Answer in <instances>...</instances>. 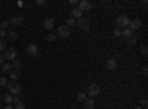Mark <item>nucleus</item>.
I'll return each instance as SVG.
<instances>
[{
    "label": "nucleus",
    "mask_w": 148,
    "mask_h": 109,
    "mask_svg": "<svg viewBox=\"0 0 148 109\" xmlns=\"http://www.w3.org/2000/svg\"><path fill=\"white\" fill-rule=\"evenodd\" d=\"M8 89H9V93H10L12 96L19 94V93H21V84L16 83V81H9V83H8Z\"/></svg>",
    "instance_id": "nucleus-1"
},
{
    "label": "nucleus",
    "mask_w": 148,
    "mask_h": 109,
    "mask_svg": "<svg viewBox=\"0 0 148 109\" xmlns=\"http://www.w3.org/2000/svg\"><path fill=\"white\" fill-rule=\"evenodd\" d=\"M86 94H88L90 99L96 97V96L99 94V86H98V84H90V86L88 87V93Z\"/></svg>",
    "instance_id": "nucleus-2"
},
{
    "label": "nucleus",
    "mask_w": 148,
    "mask_h": 109,
    "mask_svg": "<svg viewBox=\"0 0 148 109\" xmlns=\"http://www.w3.org/2000/svg\"><path fill=\"white\" fill-rule=\"evenodd\" d=\"M58 35H61V37H70L71 35V28L67 25V24L59 25L58 27Z\"/></svg>",
    "instance_id": "nucleus-3"
},
{
    "label": "nucleus",
    "mask_w": 148,
    "mask_h": 109,
    "mask_svg": "<svg viewBox=\"0 0 148 109\" xmlns=\"http://www.w3.org/2000/svg\"><path fill=\"white\" fill-rule=\"evenodd\" d=\"M3 56H5V59H8V60L12 62V60L16 59V49H15V47H8V49L5 50Z\"/></svg>",
    "instance_id": "nucleus-4"
},
{
    "label": "nucleus",
    "mask_w": 148,
    "mask_h": 109,
    "mask_svg": "<svg viewBox=\"0 0 148 109\" xmlns=\"http://www.w3.org/2000/svg\"><path fill=\"white\" fill-rule=\"evenodd\" d=\"M76 25L82 30V31H84V32H88L89 30H90V25H89V21L88 19H83V18H80V19H77V22H76Z\"/></svg>",
    "instance_id": "nucleus-5"
},
{
    "label": "nucleus",
    "mask_w": 148,
    "mask_h": 109,
    "mask_svg": "<svg viewBox=\"0 0 148 109\" xmlns=\"http://www.w3.org/2000/svg\"><path fill=\"white\" fill-rule=\"evenodd\" d=\"M129 22H130V19L127 18V16H119L117 19H116V25L117 27H123V28H127L129 27Z\"/></svg>",
    "instance_id": "nucleus-6"
},
{
    "label": "nucleus",
    "mask_w": 148,
    "mask_h": 109,
    "mask_svg": "<svg viewBox=\"0 0 148 109\" xmlns=\"http://www.w3.org/2000/svg\"><path fill=\"white\" fill-rule=\"evenodd\" d=\"M10 24H12V25H15V27H21L22 24H24V16H21V15H15V16H12Z\"/></svg>",
    "instance_id": "nucleus-7"
},
{
    "label": "nucleus",
    "mask_w": 148,
    "mask_h": 109,
    "mask_svg": "<svg viewBox=\"0 0 148 109\" xmlns=\"http://www.w3.org/2000/svg\"><path fill=\"white\" fill-rule=\"evenodd\" d=\"M79 9H80L82 12H88V10L92 9V3L88 2V0H82V2L79 3Z\"/></svg>",
    "instance_id": "nucleus-8"
},
{
    "label": "nucleus",
    "mask_w": 148,
    "mask_h": 109,
    "mask_svg": "<svg viewBox=\"0 0 148 109\" xmlns=\"http://www.w3.org/2000/svg\"><path fill=\"white\" fill-rule=\"evenodd\" d=\"M27 53L30 56H37V55H39V46H37V44H28Z\"/></svg>",
    "instance_id": "nucleus-9"
},
{
    "label": "nucleus",
    "mask_w": 148,
    "mask_h": 109,
    "mask_svg": "<svg viewBox=\"0 0 148 109\" xmlns=\"http://www.w3.org/2000/svg\"><path fill=\"white\" fill-rule=\"evenodd\" d=\"M141 21L139 19H130V22H129V30H132V31H135V30H139L141 28Z\"/></svg>",
    "instance_id": "nucleus-10"
},
{
    "label": "nucleus",
    "mask_w": 148,
    "mask_h": 109,
    "mask_svg": "<svg viewBox=\"0 0 148 109\" xmlns=\"http://www.w3.org/2000/svg\"><path fill=\"white\" fill-rule=\"evenodd\" d=\"M82 15H83V12L79 9V7H74L73 10H71V18H74V19H80L82 18Z\"/></svg>",
    "instance_id": "nucleus-11"
},
{
    "label": "nucleus",
    "mask_w": 148,
    "mask_h": 109,
    "mask_svg": "<svg viewBox=\"0 0 148 109\" xmlns=\"http://www.w3.org/2000/svg\"><path fill=\"white\" fill-rule=\"evenodd\" d=\"M43 25H45L46 30H52V28L55 27V21H53L52 18H46L45 22H43Z\"/></svg>",
    "instance_id": "nucleus-12"
},
{
    "label": "nucleus",
    "mask_w": 148,
    "mask_h": 109,
    "mask_svg": "<svg viewBox=\"0 0 148 109\" xmlns=\"http://www.w3.org/2000/svg\"><path fill=\"white\" fill-rule=\"evenodd\" d=\"M116 66H117V62H116L114 58L107 59V68H108V69H116Z\"/></svg>",
    "instance_id": "nucleus-13"
},
{
    "label": "nucleus",
    "mask_w": 148,
    "mask_h": 109,
    "mask_svg": "<svg viewBox=\"0 0 148 109\" xmlns=\"http://www.w3.org/2000/svg\"><path fill=\"white\" fill-rule=\"evenodd\" d=\"M84 106H86V109H95V100L88 97L84 100Z\"/></svg>",
    "instance_id": "nucleus-14"
},
{
    "label": "nucleus",
    "mask_w": 148,
    "mask_h": 109,
    "mask_svg": "<svg viewBox=\"0 0 148 109\" xmlns=\"http://www.w3.org/2000/svg\"><path fill=\"white\" fill-rule=\"evenodd\" d=\"M6 39H9L10 41H15V40H18V34L15 31H8L6 32Z\"/></svg>",
    "instance_id": "nucleus-15"
},
{
    "label": "nucleus",
    "mask_w": 148,
    "mask_h": 109,
    "mask_svg": "<svg viewBox=\"0 0 148 109\" xmlns=\"http://www.w3.org/2000/svg\"><path fill=\"white\" fill-rule=\"evenodd\" d=\"M9 77H10L12 81H16V80L21 77V71H10V72H9Z\"/></svg>",
    "instance_id": "nucleus-16"
},
{
    "label": "nucleus",
    "mask_w": 148,
    "mask_h": 109,
    "mask_svg": "<svg viewBox=\"0 0 148 109\" xmlns=\"http://www.w3.org/2000/svg\"><path fill=\"white\" fill-rule=\"evenodd\" d=\"M10 66H12V71H19L21 69V62H19L18 59H15V60H12Z\"/></svg>",
    "instance_id": "nucleus-17"
},
{
    "label": "nucleus",
    "mask_w": 148,
    "mask_h": 109,
    "mask_svg": "<svg viewBox=\"0 0 148 109\" xmlns=\"http://www.w3.org/2000/svg\"><path fill=\"white\" fill-rule=\"evenodd\" d=\"M3 100H5L6 105H12V102H14V96H12L10 93H8V94L3 96Z\"/></svg>",
    "instance_id": "nucleus-18"
},
{
    "label": "nucleus",
    "mask_w": 148,
    "mask_h": 109,
    "mask_svg": "<svg viewBox=\"0 0 148 109\" xmlns=\"http://www.w3.org/2000/svg\"><path fill=\"white\" fill-rule=\"evenodd\" d=\"M132 34H133V31H132V30H129V28H125V30L121 31V35H123V37H125L126 40H127V39L130 37Z\"/></svg>",
    "instance_id": "nucleus-19"
},
{
    "label": "nucleus",
    "mask_w": 148,
    "mask_h": 109,
    "mask_svg": "<svg viewBox=\"0 0 148 109\" xmlns=\"http://www.w3.org/2000/svg\"><path fill=\"white\" fill-rule=\"evenodd\" d=\"M10 71H12L10 64H5V65H2V72H5V74H9Z\"/></svg>",
    "instance_id": "nucleus-20"
},
{
    "label": "nucleus",
    "mask_w": 148,
    "mask_h": 109,
    "mask_svg": "<svg viewBox=\"0 0 148 109\" xmlns=\"http://www.w3.org/2000/svg\"><path fill=\"white\" fill-rule=\"evenodd\" d=\"M8 49V41L6 39H0V50H6Z\"/></svg>",
    "instance_id": "nucleus-21"
},
{
    "label": "nucleus",
    "mask_w": 148,
    "mask_h": 109,
    "mask_svg": "<svg viewBox=\"0 0 148 109\" xmlns=\"http://www.w3.org/2000/svg\"><path fill=\"white\" fill-rule=\"evenodd\" d=\"M86 99H88V94H86V93H79L77 94V100L79 102H84Z\"/></svg>",
    "instance_id": "nucleus-22"
},
{
    "label": "nucleus",
    "mask_w": 148,
    "mask_h": 109,
    "mask_svg": "<svg viewBox=\"0 0 148 109\" xmlns=\"http://www.w3.org/2000/svg\"><path fill=\"white\" fill-rule=\"evenodd\" d=\"M136 40H138V37H136L135 34H132L130 37L127 39V43H129V44H133V43H136Z\"/></svg>",
    "instance_id": "nucleus-23"
},
{
    "label": "nucleus",
    "mask_w": 148,
    "mask_h": 109,
    "mask_svg": "<svg viewBox=\"0 0 148 109\" xmlns=\"http://www.w3.org/2000/svg\"><path fill=\"white\" fill-rule=\"evenodd\" d=\"M22 102V99H21V96L19 94H15L14 96V102H12V103H15V105H18V103H21Z\"/></svg>",
    "instance_id": "nucleus-24"
},
{
    "label": "nucleus",
    "mask_w": 148,
    "mask_h": 109,
    "mask_svg": "<svg viewBox=\"0 0 148 109\" xmlns=\"http://www.w3.org/2000/svg\"><path fill=\"white\" fill-rule=\"evenodd\" d=\"M8 83H9V80L6 77H0V86H8Z\"/></svg>",
    "instance_id": "nucleus-25"
},
{
    "label": "nucleus",
    "mask_w": 148,
    "mask_h": 109,
    "mask_svg": "<svg viewBox=\"0 0 148 109\" xmlns=\"http://www.w3.org/2000/svg\"><path fill=\"white\" fill-rule=\"evenodd\" d=\"M76 22H77V21L74 19V18H70V19H68V22H67V25L71 28V27H74V25H76Z\"/></svg>",
    "instance_id": "nucleus-26"
},
{
    "label": "nucleus",
    "mask_w": 148,
    "mask_h": 109,
    "mask_svg": "<svg viewBox=\"0 0 148 109\" xmlns=\"http://www.w3.org/2000/svg\"><path fill=\"white\" fill-rule=\"evenodd\" d=\"M47 41H55L56 40V34H47Z\"/></svg>",
    "instance_id": "nucleus-27"
},
{
    "label": "nucleus",
    "mask_w": 148,
    "mask_h": 109,
    "mask_svg": "<svg viewBox=\"0 0 148 109\" xmlns=\"http://www.w3.org/2000/svg\"><path fill=\"white\" fill-rule=\"evenodd\" d=\"M0 25H2V30H5V31H6V28L9 27V21H5V22H2Z\"/></svg>",
    "instance_id": "nucleus-28"
},
{
    "label": "nucleus",
    "mask_w": 148,
    "mask_h": 109,
    "mask_svg": "<svg viewBox=\"0 0 148 109\" xmlns=\"http://www.w3.org/2000/svg\"><path fill=\"white\" fill-rule=\"evenodd\" d=\"M113 34H114V37H121V31H120V30H117V28L114 30V32H113Z\"/></svg>",
    "instance_id": "nucleus-29"
},
{
    "label": "nucleus",
    "mask_w": 148,
    "mask_h": 109,
    "mask_svg": "<svg viewBox=\"0 0 148 109\" xmlns=\"http://www.w3.org/2000/svg\"><path fill=\"white\" fill-rule=\"evenodd\" d=\"M148 105V99L147 97H142L141 99V106H147Z\"/></svg>",
    "instance_id": "nucleus-30"
},
{
    "label": "nucleus",
    "mask_w": 148,
    "mask_h": 109,
    "mask_svg": "<svg viewBox=\"0 0 148 109\" xmlns=\"http://www.w3.org/2000/svg\"><path fill=\"white\" fill-rule=\"evenodd\" d=\"M141 52H142V55H144V56H147V53H148L147 46H142V47H141Z\"/></svg>",
    "instance_id": "nucleus-31"
},
{
    "label": "nucleus",
    "mask_w": 148,
    "mask_h": 109,
    "mask_svg": "<svg viewBox=\"0 0 148 109\" xmlns=\"http://www.w3.org/2000/svg\"><path fill=\"white\" fill-rule=\"evenodd\" d=\"M5 64H6V59H5V56H3V55H0V66L5 65Z\"/></svg>",
    "instance_id": "nucleus-32"
},
{
    "label": "nucleus",
    "mask_w": 148,
    "mask_h": 109,
    "mask_svg": "<svg viewBox=\"0 0 148 109\" xmlns=\"http://www.w3.org/2000/svg\"><path fill=\"white\" fill-rule=\"evenodd\" d=\"M14 109H25V106H24V103L21 102V103H18V105H16Z\"/></svg>",
    "instance_id": "nucleus-33"
},
{
    "label": "nucleus",
    "mask_w": 148,
    "mask_h": 109,
    "mask_svg": "<svg viewBox=\"0 0 148 109\" xmlns=\"http://www.w3.org/2000/svg\"><path fill=\"white\" fill-rule=\"evenodd\" d=\"M0 39H6V31L5 30H0Z\"/></svg>",
    "instance_id": "nucleus-34"
},
{
    "label": "nucleus",
    "mask_w": 148,
    "mask_h": 109,
    "mask_svg": "<svg viewBox=\"0 0 148 109\" xmlns=\"http://www.w3.org/2000/svg\"><path fill=\"white\" fill-rule=\"evenodd\" d=\"M70 5L76 6V5H79V2H77V0H70Z\"/></svg>",
    "instance_id": "nucleus-35"
},
{
    "label": "nucleus",
    "mask_w": 148,
    "mask_h": 109,
    "mask_svg": "<svg viewBox=\"0 0 148 109\" xmlns=\"http://www.w3.org/2000/svg\"><path fill=\"white\" fill-rule=\"evenodd\" d=\"M142 74H144V75L148 74V69H147V68H142Z\"/></svg>",
    "instance_id": "nucleus-36"
},
{
    "label": "nucleus",
    "mask_w": 148,
    "mask_h": 109,
    "mask_svg": "<svg viewBox=\"0 0 148 109\" xmlns=\"http://www.w3.org/2000/svg\"><path fill=\"white\" fill-rule=\"evenodd\" d=\"M37 5H45V0H37Z\"/></svg>",
    "instance_id": "nucleus-37"
},
{
    "label": "nucleus",
    "mask_w": 148,
    "mask_h": 109,
    "mask_svg": "<svg viewBox=\"0 0 148 109\" xmlns=\"http://www.w3.org/2000/svg\"><path fill=\"white\" fill-rule=\"evenodd\" d=\"M5 109H14V106H10V105H6V106H5Z\"/></svg>",
    "instance_id": "nucleus-38"
},
{
    "label": "nucleus",
    "mask_w": 148,
    "mask_h": 109,
    "mask_svg": "<svg viewBox=\"0 0 148 109\" xmlns=\"http://www.w3.org/2000/svg\"><path fill=\"white\" fill-rule=\"evenodd\" d=\"M135 109H142V108H141V106H138V108H135Z\"/></svg>",
    "instance_id": "nucleus-39"
},
{
    "label": "nucleus",
    "mask_w": 148,
    "mask_h": 109,
    "mask_svg": "<svg viewBox=\"0 0 148 109\" xmlns=\"http://www.w3.org/2000/svg\"><path fill=\"white\" fill-rule=\"evenodd\" d=\"M0 7H2V3H0Z\"/></svg>",
    "instance_id": "nucleus-40"
},
{
    "label": "nucleus",
    "mask_w": 148,
    "mask_h": 109,
    "mask_svg": "<svg viewBox=\"0 0 148 109\" xmlns=\"http://www.w3.org/2000/svg\"><path fill=\"white\" fill-rule=\"evenodd\" d=\"M0 99H2V97H0Z\"/></svg>",
    "instance_id": "nucleus-41"
}]
</instances>
